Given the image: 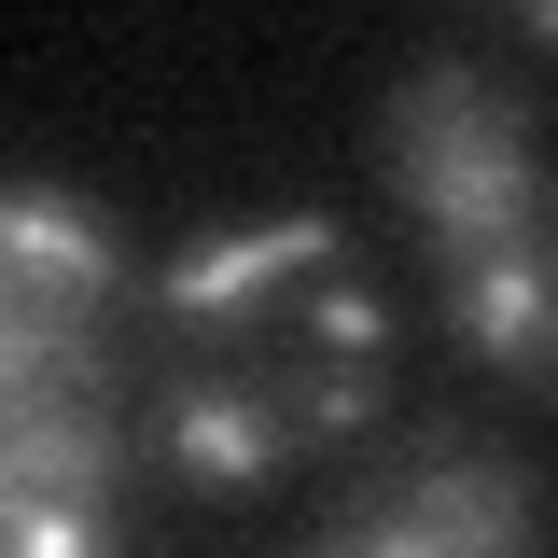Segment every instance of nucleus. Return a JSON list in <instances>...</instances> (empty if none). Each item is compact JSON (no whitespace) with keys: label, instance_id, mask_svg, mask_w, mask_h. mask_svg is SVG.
<instances>
[{"label":"nucleus","instance_id":"obj_1","mask_svg":"<svg viewBox=\"0 0 558 558\" xmlns=\"http://www.w3.org/2000/svg\"><path fill=\"white\" fill-rule=\"evenodd\" d=\"M140 349L154 433L196 488H266L391 405V293L322 209L223 223L209 252H182L140 293Z\"/></svg>","mask_w":558,"mask_h":558},{"label":"nucleus","instance_id":"obj_2","mask_svg":"<svg viewBox=\"0 0 558 558\" xmlns=\"http://www.w3.org/2000/svg\"><path fill=\"white\" fill-rule=\"evenodd\" d=\"M377 168L418 209L461 336L502 377L558 391V154L531 140V98L475 57H418L377 98Z\"/></svg>","mask_w":558,"mask_h":558},{"label":"nucleus","instance_id":"obj_3","mask_svg":"<svg viewBox=\"0 0 558 558\" xmlns=\"http://www.w3.org/2000/svg\"><path fill=\"white\" fill-rule=\"evenodd\" d=\"M126 322L140 279L112 223L57 182H0V461H126Z\"/></svg>","mask_w":558,"mask_h":558},{"label":"nucleus","instance_id":"obj_4","mask_svg":"<svg viewBox=\"0 0 558 558\" xmlns=\"http://www.w3.org/2000/svg\"><path fill=\"white\" fill-rule=\"evenodd\" d=\"M307 558H545V488L475 433H418L391 475L349 488V517Z\"/></svg>","mask_w":558,"mask_h":558},{"label":"nucleus","instance_id":"obj_5","mask_svg":"<svg viewBox=\"0 0 558 558\" xmlns=\"http://www.w3.org/2000/svg\"><path fill=\"white\" fill-rule=\"evenodd\" d=\"M0 558H112V475L0 461Z\"/></svg>","mask_w":558,"mask_h":558}]
</instances>
